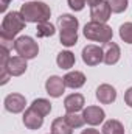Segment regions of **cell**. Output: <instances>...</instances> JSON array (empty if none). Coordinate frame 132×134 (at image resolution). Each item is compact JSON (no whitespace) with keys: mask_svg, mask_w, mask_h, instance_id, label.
<instances>
[{"mask_svg":"<svg viewBox=\"0 0 132 134\" xmlns=\"http://www.w3.org/2000/svg\"><path fill=\"white\" fill-rule=\"evenodd\" d=\"M103 134H124V128L118 120H107L103 125Z\"/></svg>","mask_w":132,"mask_h":134,"instance_id":"ffe728a7","label":"cell"},{"mask_svg":"<svg viewBox=\"0 0 132 134\" xmlns=\"http://www.w3.org/2000/svg\"><path fill=\"white\" fill-rule=\"evenodd\" d=\"M107 3H109V6H110L112 13L120 14V13H123V11H126V9H128L129 0H107Z\"/></svg>","mask_w":132,"mask_h":134,"instance_id":"cb8c5ba5","label":"cell"},{"mask_svg":"<svg viewBox=\"0 0 132 134\" xmlns=\"http://www.w3.org/2000/svg\"><path fill=\"white\" fill-rule=\"evenodd\" d=\"M25 19L22 17L20 11H11L8 13L5 17H3V22H2V31L0 36H5V37H9V39H14V36L20 33L23 28H25Z\"/></svg>","mask_w":132,"mask_h":134,"instance_id":"7a4b0ae2","label":"cell"},{"mask_svg":"<svg viewBox=\"0 0 132 134\" xmlns=\"http://www.w3.org/2000/svg\"><path fill=\"white\" fill-rule=\"evenodd\" d=\"M14 50H16V53L19 56H22L25 59H33L39 53L37 42H34V39L30 37V36H20V37H17L16 42H14Z\"/></svg>","mask_w":132,"mask_h":134,"instance_id":"277c9868","label":"cell"},{"mask_svg":"<svg viewBox=\"0 0 132 134\" xmlns=\"http://www.w3.org/2000/svg\"><path fill=\"white\" fill-rule=\"evenodd\" d=\"M27 67H28L27 66V59L17 55V56H11L9 58V61L6 64V70H8V73L11 76H20V75L25 73Z\"/></svg>","mask_w":132,"mask_h":134,"instance_id":"8fae6325","label":"cell"},{"mask_svg":"<svg viewBox=\"0 0 132 134\" xmlns=\"http://www.w3.org/2000/svg\"><path fill=\"white\" fill-rule=\"evenodd\" d=\"M9 2H11V0H0V5H2V6H0V11H2V13H3V11H6V8H8Z\"/></svg>","mask_w":132,"mask_h":134,"instance_id":"83f0119b","label":"cell"},{"mask_svg":"<svg viewBox=\"0 0 132 134\" xmlns=\"http://www.w3.org/2000/svg\"><path fill=\"white\" fill-rule=\"evenodd\" d=\"M110 14H112V9L107 3V0L101 2L98 5L92 6L90 9V17H92V22H98V24H106L109 19H110Z\"/></svg>","mask_w":132,"mask_h":134,"instance_id":"8992f818","label":"cell"},{"mask_svg":"<svg viewBox=\"0 0 132 134\" xmlns=\"http://www.w3.org/2000/svg\"><path fill=\"white\" fill-rule=\"evenodd\" d=\"M86 2H87V5H90V6H95V5L101 3L103 0H86Z\"/></svg>","mask_w":132,"mask_h":134,"instance_id":"f546056e","label":"cell"},{"mask_svg":"<svg viewBox=\"0 0 132 134\" xmlns=\"http://www.w3.org/2000/svg\"><path fill=\"white\" fill-rule=\"evenodd\" d=\"M25 104H27V100L20 94H9L5 98V109L8 112H13V114L22 112L25 109Z\"/></svg>","mask_w":132,"mask_h":134,"instance_id":"ba28073f","label":"cell"},{"mask_svg":"<svg viewBox=\"0 0 132 134\" xmlns=\"http://www.w3.org/2000/svg\"><path fill=\"white\" fill-rule=\"evenodd\" d=\"M56 63H58V66L61 67V69L68 70V69H71V67L75 66V55L71 52H68V50H64V52H61L58 55Z\"/></svg>","mask_w":132,"mask_h":134,"instance_id":"ac0fdd59","label":"cell"},{"mask_svg":"<svg viewBox=\"0 0 132 134\" xmlns=\"http://www.w3.org/2000/svg\"><path fill=\"white\" fill-rule=\"evenodd\" d=\"M84 36L90 41H97V42H110L113 31L109 25L106 24H98V22H89L84 27Z\"/></svg>","mask_w":132,"mask_h":134,"instance_id":"3957f363","label":"cell"},{"mask_svg":"<svg viewBox=\"0 0 132 134\" xmlns=\"http://www.w3.org/2000/svg\"><path fill=\"white\" fill-rule=\"evenodd\" d=\"M31 108L45 117V115H48L50 111H51V103L48 100H45V98H36V100L31 103Z\"/></svg>","mask_w":132,"mask_h":134,"instance_id":"44dd1931","label":"cell"},{"mask_svg":"<svg viewBox=\"0 0 132 134\" xmlns=\"http://www.w3.org/2000/svg\"><path fill=\"white\" fill-rule=\"evenodd\" d=\"M81 134H99L98 130H92V128H89V130H84Z\"/></svg>","mask_w":132,"mask_h":134,"instance_id":"f1b7e54d","label":"cell"},{"mask_svg":"<svg viewBox=\"0 0 132 134\" xmlns=\"http://www.w3.org/2000/svg\"><path fill=\"white\" fill-rule=\"evenodd\" d=\"M59 39H61V44L62 45L73 47L78 42V33H76V30H61Z\"/></svg>","mask_w":132,"mask_h":134,"instance_id":"d6986e66","label":"cell"},{"mask_svg":"<svg viewBox=\"0 0 132 134\" xmlns=\"http://www.w3.org/2000/svg\"><path fill=\"white\" fill-rule=\"evenodd\" d=\"M124 101H126V104L132 108V87H129L126 92H124Z\"/></svg>","mask_w":132,"mask_h":134,"instance_id":"4316f807","label":"cell"},{"mask_svg":"<svg viewBox=\"0 0 132 134\" xmlns=\"http://www.w3.org/2000/svg\"><path fill=\"white\" fill-rule=\"evenodd\" d=\"M55 33H56L55 25H51L50 22H40V24H37V28H36L37 37H50Z\"/></svg>","mask_w":132,"mask_h":134,"instance_id":"7402d4cb","label":"cell"},{"mask_svg":"<svg viewBox=\"0 0 132 134\" xmlns=\"http://www.w3.org/2000/svg\"><path fill=\"white\" fill-rule=\"evenodd\" d=\"M82 117L86 120V123L92 125V126H97L99 123H103L106 114L104 111L99 108V106H87L84 111H82Z\"/></svg>","mask_w":132,"mask_h":134,"instance_id":"9c48e42d","label":"cell"},{"mask_svg":"<svg viewBox=\"0 0 132 134\" xmlns=\"http://www.w3.org/2000/svg\"><path fill=\"white\" fill-rule=\"evenodd\" d=\"M82 61L87 66H98L99 63L104 61L103 56V48H99L97 45H86L82 48Z\"/></svg>","mask_w":132,"mask_h":134,"instance_id":"5b68a950","label":"cell"},{"mask_svg":"<svg viewBox=\"0 0 132 134\" xmlns=\"http://www.w3.org/2000/svg\"><path fill=\"white\" fill-rule=\"evenodd\" d=\"M45 89H47V94L53 98H58L64 94L65 91V83H64V78L58 76V75H53L47 80L45 83Z\"/></svg>","mask_w":132,"mask_h":134,"instance_id":"52a82bcc","label":"cell"},{"mask_svg":"<svg viewBox=\"0 0 132 134\" xmlns=\"http://www.w3.org/2000/svg\"><path fill=\"white\" fill-rule=\"evenodd\" d=\"M97 98L103 104H110L117 98V91L110 84H101L97 89Z\"/></svg>","mask_w":132,"mask_h":134,"instance_id":"4fadbf2b","label":"cell"},{"mask_svg":"<svg viewBox=\"0 0 132 134\" xmlns=\"http://www.w3.org/2000/svg\"><path fill=\"white\" fill-rule=\"evenodd\" d=\"M67 2H68V6L73 11H81L86 5V0H67Z\"/></svg>","mask_w":132,"mask_h":134,"instance_id":"484cf974","label":"cell"},{"mask_svg":"<svg viewBox=\"0 0 132 134\" xmlns=\"http://www.w3.org/2000/svg\"><path fill=\"white\" fill-rule=\"evenodd\" d=\"M120 37L126 44H132V22H126L120 27Z\"/></svg>","mask_w":132,"mask_h":134,"instance_id":"d4e9b609","label":"cell"},{"mask_svg":"<svg viewBox=\"0 0 132 134\" xmlns=\"http://www.w3.org/2000/svg\"><path fill=\"white\" fill-rule=\"evenodd\" d=\"M64 83H65V87L70 89H79L86 84V75L79 70H75V72H68L65 76H64Z\"/></svg>","mask_w":132,"mask_h":134,"instance_id":"5bb4252c","label":"cell"},{"mask_svg":"<svg viewBox=\"0 0 132 134\" xmlns=\"http://www.w3.org/2000/svg\"><path fill=\"white\" fill-rule=\"evenodd\" d=\"M65 120H67V123L75 130V128H81L84 123H86V120H84V117H82V114L79 115L78 112H67L65 115Z\"/></svg>","mask_w":132,"mask_h":134,"instance_id":"603a6c76","label":"cell"},{"mask_svg":"<svg viewBox=\"0 0 132 134\" xmlns=\"http://www.w3.org/2000/svg\"><path fill=\"white\" fill-rule=\"evenodd\" d=\"M78 19L71 14H61L58 17V27L59 30H78Z\"/></svg>","mask_w":132,"mask_h":134,"instance_id":"2e32d148","label":"cell"},{"mask_svg":"<svg viewBox=\"0 0 132 134\" xmlns=\"http://www.w3.org/2000/svg\"><path fill=\"white\" fill-rule=\"evenodd\" d=\"M84 103H86L84 95H81V94H70L64 100V108H65L67 112H78V111L82 109Z\"/></svg>","mask_w":132,"mask_h":134,"instance_id":"9a60e30c","label":"cell"},{"mask_svg":"<svg viewBox=\"0 0 132 134\" xmlns=\"http://www.w3.org/2000/svg\"><path fill=\"white\" fill-rule=\"evenodd\" d=\"M42 123H44V115L39 114L37 111H34L30 106L23 114V125L28 130H39L42 126Z\"/></svg>","mask_w":132,"mask_h":134,"instance_id":"7c38bea8","label":"cell"},{"mask_svg":"<svg viewBox=\"0 0 132 134\" xmlns=\"http://www.w3.org/2000/svg\"><path fill=\"white\" fill-rule=\"evenodd\" d=\"M120 47L115 44V42H106L103 45V56H104V61L107 66H113L120 61Z\"/></svg>","mask_w":132,"mask_h":134,"instance_id":"30bf717a","label":"cell"},{"mask_svg":"<svg viewBox=\"0 0 132 134\" xmlns=\"http://www.w3.org/2000/svg\"><path fill=\"white\" fill-rule=\"evenodd\" d=\"M51 134H73V128L67 123L65 117H58L51 123Z\"/></svg>","mask_w":132,"mask_h":134,"instance_id":"e0dca14e","label":"cell"},{"mask_svg":"<svg viewBox=\"0 0 132 134\" xmlns=\"http://www.w3.org/2000/svg\"><path fill=\"white\" fill-rule=\"evenodd\" d=\"M20 14L25 19V22L40 24V22H48V19L51 16V9L44 2H28V3L22 5Z\"/></svg>","mask_w":132,"mask_h":134,"instance_id":"6da1fadb","label":"cell"}]
</instances>
